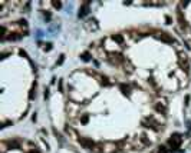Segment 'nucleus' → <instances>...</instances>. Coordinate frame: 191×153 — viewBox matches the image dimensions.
<instances>
[{"mask_svg": "<svg viewBox=\"0 0 191 153\" xmlns=\"http://www.w3.org/2000/svg\"><path fill=\"white\" fill-rule=\"evenodd\" d=\"M79 143H80L82 148L89 149V150H92V149L95 148V145H96V143H95L92 139H89V137H79Z\"/></svg>", "mask_w": 191, "mask_h": 153, "instance_id": "nucleus-1", "label": "nucleus"}, {"mask_svg": "<svg viewBox=\"0 0 191 153\" xmlns=\"http://www.w3.org/2000/svg\"><path fill=\"white\" fill-rule=\"evenodd\" d=\"M181 142H183V139H181V135H178V133L172 135L171 139H170V145H171V148H172L174 150H177V149L180 148Z\"/></svg>", "mask_w": 191, "mask_h": 153, "instance_id": "nucleus-2", "label": "nucleus"}, {"mask_svg": "<svg viewBox=\"0 0 191 153\" xmlns=\"http://www.w3.org/2000/svg\"><path fill=\"white\" fill-rule=\"evenodd\" d=\"M89 4H91V1H85V3L80 4V7H79V13H78L79 17H85V16L89 13Z\"/></svg>", "mask_w": 191, "mask_h": 153, "instance_id": "nucleus-3", "label": "nucleus"}, {"mask_svg": "<svg viewBox=\"0 0 191 153\" xmlns=\"http://www.w3.org/2000/svg\"><path fill=\"white\" fill-rule=\"evenodd\" d=\"M158 39H159L161 41H164V43H168V44H172V43H174V37H172L170 33H165V32H161L159 36H158Z\"/></svg>", "mask_w": 191, "mask_h": 153, "instance_id": "nucleus-4", "label": "nucleus"}, {"mask_svg": "<svg viewBox=\"0 0 191 153\" xmlns=\"http://www.w3.org/2000/svg\"><path fill=\"white\" fill-rule=\"evenodd\" d=\"M109 60L115 63V65H119V63H122V62H125V59L121 56V54H118V53H111L109 54Z\"/></svg>", "mask_w": 191, "mask_h": 153, "instance_id": "nucleus-5", "label": "nucleus"}, {"mask_svg": "<svg viewBox=\"0 0 191 153\" xmlns=\"http://www.w3.org/2000/svg\"><path fill=\"white\" fill-rule=\"evenodd\" d=\"M180 66L184 67V70H188V60H187V56L186 54H181V59H180Z\"/></svg>", "mask_w": 191, "mask_h": 153, "instance_id": "nucleus-6", "label": "nucleus"}, {"mask_svg": "<svg viewBox=\"0 0 191 153\" xmlns=\"http://www.w3.org/2000/svg\"><path fill=\"white\" fill-rule=\"evenodd\" d=\"M112 40H115V41L119 43V44H122V43H124V35H121V33L112 35Z\"/></svg>", "mask_w": 191, "mask_h": 153, "instance_id": "nucleus-7", "label": "nucleus"}, {"mask_svg": "<svg viewBox=\"0 0 191 153\" xmlns=\"http://www.w3.org/2000/svg\"><path fill=\"white\" fill-rule=\"evenodd\" d=\"M79 119H80V123H82V124H86V123L89 122V115H86V113H85V115H80Z\"/></svg>", "mask_w": 191, "mask_h": 153, "instance_id": "nucleus-8", "label": "nucleus"}, {"mask_svg": "<svg viewBox=\"0 0 191 153\" xmlns=\"http://www.w3.org/2000/svg\"><path fill=\"white\" fill-rule=\"evenodd\" d=\"M80 57H82V60H83V62H89V60H91V54H89L88 52L82 53V54H80Z\"/></svg>", "mask_w": 191, "mask_h": 153, "instance_id": "nucleus-9", "label": "nucleus"}, {"mask_svg": "<svg viewBox=\"0 0 191 153\" xmlns=\"http://www.w3.org/2000/svg\"><path fill=\"white\" fill-rule=\"evenodd\" d=\"M20 37H22V35H19V33H10V36H9L10 40H19Z\"/></svg>", "mask_w": 191, "mask_h": 153, "instance_id": "nucleus-10", "label": "nucleus"}, {"mask_svg": "<svg viewBox=\"0 0 191 153\" xmlns=\"http://www.w3.org/2000/svg\"><path fill=\"white\" fill-rule=\"evenodd\" d=\"M155 109H157L158 112H161V113H165V112H167L165 106H162V105H155Z\"/></svg>", "mask_w": 191, "mask_h": 153, "instance_id": "nucleus-11", "label": "nucleus"}, {"mask_svg": "<svg viewBox=\"0 0 191 153\" xmlns=\"http://www.w3.org/2000/svg\"><path fill=\"white\" fill-rule=\"evenodd\" d=\"M9 146H10V148H13V149H20V145H19V143H17L16 140L10 142V143H9Z\"/></svg>", "mask_w": 191, "mask_h": 153, "instance_id": "nucleus-12", "label": "nucleus"}, {"mask_svg": "<svg viewBox=\"0 0 191 153\" xmlns=\"http://www.w3.org/2000/svg\"><path fill=\"white\" fill-rule=\"evenodd\" d=\"M121 90H122V93H124V95H129V89H128V86L121 84Z\"/></svg>", "mask_w": 191, "mask_h": 153, "instance_id": "nucleus-13", "label": "nucleus"}, {"mask_svg": "<svg viewBox=\"0 0 191 153\" xmlns=\"http://www.w3.org/2000/svg\"><path fill=\"white\" fill-rule=\"evenodd\" d=\"M35 97H36V90H35V89H32V90H30V93H29V99H30V100H33Z\"/></svg>", "mask_w": 191, "mask_h": 153, "instance_id": "nucleus-14", "label": "nucleus"}, {"mask_svg": "<svg viewBox=\"0 0 191 153\" xmlns=\"http://www.w3.org/2000/svg\"><path fill=\"white\" fill-rule=\"evenodd\" d=\"M157 153H168V150H167V148H165V146H159V148H158V150H157Z\"/></svg>", "mask_w": 191, "mask_h": 153, "instance_id": "nucleus-15", "label": "nucleus"}, {"mask_svg": "<svg viewBox=\"0 0 191 153\" xmlns=\"http://www.w3.org/2000/svg\"><path fill=\"white\" fill-rule=\"evenodd\" d=\"M43 16H45V20H46V22H49V20L52 19V16H50V13H49V12H45V14H43Z\"/></svg>", "mask_w": 191, "mask_h": 153, "instance_id": "nucleus-16", "label": "nucleus"}, {"mask_svg": "<svg viewBox=\"0 0 191 153\" xmlns=\"http://www.w3.org/2000/svg\"><path fill=\"white\" fill-rule=\"evenodd\" d=\"M52 4H53L56 9H60V7H62V3H60V1H53Z\"/></svg>", "mask_w": 191, "mask_h": 153, "instance_id": "nucleus-17", "label": "nucleus"}, {"mask_svg": "<svg viewBox=\"0 0 191 153\" xmlns=\"http://www.w3.org/2000/svg\"><path fill=\"white\" fill-rule=\"evenodd\" d=\"M63 60H65V54H60V57H59V60H58V63H56V65H62V63H63Z\"/></svg>", "mask_w": 191, "mask_h": 153, "instance_id": "nucleus-18", "label": "nucleus"}, {"mask_svg": "<svg viewBox=\"0 0 191 153\" xmlns=\"http://www.w3.org/2000/svg\"><path fill=\"white\" fill-rule=\"evenodd\" d=\"M50 49H52V43H47V44L45 46V50H46V52H49Z\"/></svg>", "mask_w": 191, "mask_h": 153, "instance_id": "nucleus-19", "label": "nucleus"}, {"mask_svg": "<svg viewBox=\"0 0 191 153\" xmlns=\"http://www.w3.org/2000/svg\"><path fill=\"white\" fill-rule=\"evenodd\" d=\"M165 20H167V24H171V22H172L170 16H165Z\"/></svg>", "mask_w": 191, "mask_h": 153, "instance_id": "nucleus-20", "label": "nucleus"}, {"mask_svg": "<svg viewBox=\"0 0 191 153\" xmlns=\"http://www.w3.org/2000/svg\"><path fill=\"white\" fill-rule=\"evenodd\" d=\"M47 96H49V90L46 89V90H45V97H47Z\"/></svg>", "mask_w": 191, "mask_h": 153, "instance_id": "nucleus-21", "label": "nucleus"}, {"mask_svg": "<svg viewBox=\"0 0 191 153\" xmlns=\"http://www.w3.org/2000/svg\"><path fill=\"white\" fill-rule=\"evenodd\" d=\"M27 153H40L39 150H36V149H33V150H30V152H27Z\"/></svg>", "mask_w": 191, "mask_h": 153, "instance_id": "nucleus-22", "label": "nucleus"}]
</instances>
